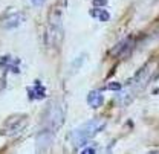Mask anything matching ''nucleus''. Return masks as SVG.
<instances>
[{
	"label": "nucleus",
	"instance_id": "obj_1",
	"mask_svg": "<svg viewBox=\"0 0 159 154\" xmlns=\"http://www.w3.org/2000/svg\"><path fill=\"white\" fill-rule=\"evenodd\" d=\"M63 5L60 2L51 9L46 23V46L55 49L63 38Z\"/></svg>",
	"mask_w": 159,
	"mask_h": 154
},
{
	"label": "nucleus",
	"instance_id": "obj_2",
	"mask_svg": "<svg viewBox=\"0 0 159 154\" xmlns=\"http://www.w3.org/2000/svg\"><path fill=\"white\" fill-rule=\"evenodd\" d=\"M106 128V121L101 119V117H97V119H90L87 122H84L83 125L77 127L74 131H70V142L75 148H81L84 147L93 136H97L99 131H102Z\"/></svg>",
	"mask_w": 159,
	"mask_h": 154
},
{
	"label": "nucleus",
	"instance_id": "obj_3",
	"mask_svg": "<svg viewBox=\"0 0 159 154\" xmlns=\"http://www.w3.org/2000/svg\"><path fill=\"white\" fill-rule=\"evenodd\" d=\"M150 78H152V70H150V66H147L142 70H139L135 75V78H132L125 86H122V89L119 90L118 101L122 105L132 102L135 99V96L144 89V86L150 81Z\"/></svg>",
	"mask_w": 159,
	"mask_h": 154
},
{
	"label": "nucleus",
	"instance_id": "obj_4",
	"mask_svg": "<svg viewBox=\"0 0 159 154\" xmlns=\"http://www.w3.org/2000/svg\"><path fill=\"white\" fill-rule=\"evenodd\" d=\"M64 121V105L60 101H54L49 104V107L44 112V119H43V130L40 131L41 136H54V133L63 125Z\"/></svg>",
	"mask_w": 159,
	"mask_h": 154
},
{
	"label": "nucleus",
	"instance_id": "obj_5",
	"mask_svg": "<svg viewBox=\"0 0 159 154\" xmlns=\"http://www.w3.org/2000/svg\"><path fill=\"white\" fill-rule=\"evenodd\" d=\"M133 47H135V40L132 37H127V38L121 40L118 44H115L110 51V55L118 59H122V58H127L132 52H133Z\"/></svg>",
	"mask_w": 159,
	"mask_h": 154
},
{
	"label": "nucleus",
	"instance_id": "obj_6",
	"mask_svg": "<svg viewBox=\"0 0 159 154\" xmlns=\"http://www.w3.org/2000/svg\"><path fill=\"white\" fill-rule=\"evenodd\" d=\"M23 20H25V15L21 12H8L2 20V24L6 29H14V28H19L23 23Z\"/></svg>",
	"mask_w": 159,
	"mask_h": 154
},
{
	"label": "nucleus",
	"instance_id": "obj_7",
	"mask_svg": "<svg viewBox=\"0 0 159 154\" xmlns=\"http://www.w3.org/2000/svg\"><path fill=\"white\" fill-rule=\"evenodd\" d=\"M0 66H2V69H5L6 72H12V73H20V59H16V58L12 57H3L2 58V61H0Z\"/></svg>",
	"mask_w": 159,
	"mask_h": 154
},
{
	"label": "nucleus",
	"instance_id": "obj_8",
	"mask_svg": "<svg viewBox=\"0 0 159 154\" xmlns=\"http://www.w3.org/2000/svg\"><path fill=\"white\" fill-rule=\"evenodd\" d=\"M28 96L31 98V99H44L46 98V89H44V86L40 81H35L28 89Z\"/></svg>",
	"mask_w": 159,
	"mask_h": 154
},
{
	"label": "nucleus",
	"instance_id": "obj_9",
	"mask_svg": "<svg viewBox=\"0 0 159 154\" xmlns=\"http://www.w3.org/2000/svg\"><path fill=\"white\" fill-rule=\"evenodd\" d=\"M87 104L92 108H99L104 104V96H102L101 90H92V92H89V95H87Z\"/></svg>",
	"mask_w": 159,
	"mask_h": 154
},
{
	"label": "nucleus",
	"instance_id": "obj_10",
	"mask_svg": "<svg viewBox=\"0 0 159 154\" xmlns=\"http://www.w3.org/2000/svg\"><path fill=\"white\" fill-rule=\"evenodd\" d=\"M90 15H92L93 19L99 20V21H109V20H110V14H109L106 9H102L101 6H95V8L90 11Z\"/></svg>",
	"mask_w": 159,
	"mask_h": 154
},
{
	"label": "nucleus",
	"instance_id": "obj_11",
	"mask_svg": "<svg viewBox=\"0 0 159 154\" xmlns=\"http://www.w3.org/2000/svg\"><path fill=\"white\" fill-rule=\"evenodd\" d=\"M97 151H98V145H95V143L84 145L83 148H80V153H83V154H95Z\"/></svg>",
	"mask_w": 159,
	"mask_h": 154
},
{
	"label": "nucleus",
	"instance_id": "obj_12",
	"mask_svg": "<svg viewBox=\"0 0 159 154\" xmlns=\"http://www.w3.org/2000/svg\"><path fill=\"white\" fill-rule=\"evenodd\" d=\"M104 89H107V90H118L119 92V90L122 89V86H121L119 82H110V84H107Z\"/></svg>",
	"mask_w": 159,
	"mask_h": 154
},
{
	"label": "nucleus",
	"instance_id": "obj_13",
	"mask_svg": "<svg viewBox=\"0 0 159 154\" xmlns=\"http://www.w3.org/2000/svg\"><path fill=\"white\" fill-rule=\"evenodd\" d=\"M93 3H95V6H104L107 3V0H93Z\"/></svg>",
	"mask_w": 159,
	"mask_h": 154
},
{
	"label": "nucleus",
	"instance_id": "obj_14",
	"mask_svg": "<svg viewBox=\"0 0 159 154\" xmlns=\"http://www.w3.org/2000/svg\"><path fill=\"white\" fill-rule=\"evenodd\" d=\"M31 3H32L34 6H41V5L44 3V0H31Z\"/></svg>",
	"mask_w": 159,
	"mask_h": 154
}]
</instances>
